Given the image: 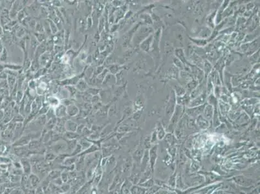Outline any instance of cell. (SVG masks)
<instances>
[{
  "label": "cell",
  "instance_id": "d6a6232c",
  "mask_svg": "<svg viewBox=\"0 0 260 194\" xmlns=\"http://www.w3.org/2000/svg\"><path fill=\"white\" fill-rule=\"evenodd\" d=\"M89 194H100L98 187L92 185L91 187V188H90Z\"/></svg>",
  "mask_w": 260,
  "mask_h": 194
},
{
  "label": "cell",
  "instance_id": "7dc6e473",
  "mask_svg": "<svg viewBox=\"0 0 260 194\" xmlns=\"http://www.w3.org/2000/svg\"><path fill=\"white\" fill-rule=\"evenodd\" d=\"M1 172H0V177H1Z\"/></svg>",
  "mask_w": 260,
  "mask_h": 194
},
{
  "label": "cell",
  "instance_id": "2e32d148",
  "mask_svg": "<svg viewBox=\"0 0 260 194\" xmlns=\"http://www.w3.org/2000/svg\"><path fill=\"white\" fill-rule=\"evenodd\" d=\"M47 102L48 103V105L51 106L53 108H56L57 106L60 104V100L58 98L54 96L49 97L47 98Z\"/></svg>",
  "mask_w": 260,
  "mask_h": 194
},
{
  "label": "cell",
  "instance_id": "e575fe53",
  "mask_svg": "<svg viewBox=\"0 0 260 194\" xmlns=\"http://www.w3.org/2000/svg\"><path fill=\"white\" fill-rule=\"evenodd\" d=\"M82 98L85 102H90V101H91V99H92L91 95H89V93H87V92L84 95V96H82Z\"/></svg>",
  "mask_w": 260,
  "mask_h": 194
},
{
  "label": "cell",
  "instance_id": "ac0fdd59",
  "mask_svg": "<svg viewBox=\"0 0 260 194\" xmlns=\"http://www.w3.org/2000/svg\"><path fill=\"white\" fill-rule=\"evenodd\" d=\"M3 65H4V68L8 69V70L13 71H19L21 69V65H16V64H8L7 63V64H5Z\"/></svg>",
  "mask_w": 260,
  "mask_h": 194
},
{
  "label": "cell",
  "instance_id": "5b68a950",
  "mask_svg": "<svg viewBox=\"0 0 260 194\" xmlns=\"http://www.w3.org/2000/svg\"><path fill=\"white\" fill-rule=\"evenodd\" d=\"M75 170L78 172H82L85 168V156H78L77 160L74 164Z\"/></svg>",
  "mask_w": 260,
  "mask_h": 194
},
{
  "label": "cell",
  "instance_id": "f6af8a7d",
  "mask_svg": "<svg viewBox=\"0 0 260 194\" xmlns=\"http://www.w3.org/2000/svg\"><path fill=\"white\" fill-rule=\"evenodd\" d=\"M90 188H89V189H87V190H86L84 191V192H82V193H80V194H89V190H90Z\"/></svg>",
  "mask_w": 260,
  "mask_h": 194
},
{
  "label": "cell",
  "instance_id": "d6986e66",
  "mask_svg": "<svg viewBox=\"0 0 260 194\" xmlns=\"http://www.w3.org/2000/svg\"><path fill=\"white\" fill-rule=\"evenodd\" d=\"M83 151V149H82V146H80L78 143V144L76 145V147H75V148L74 149V150L73 151V152H72L70 155V156H78L80 153H81Z\"/></svg>",
  "mask_w": 260,
  "mask_h": 194
},
{
  "label": "cell",
  "instance_id": "b9f144b4",
  "mask_svg": "<svg viewBox=\"0 0 260 194\" xmlns=\"http://www.w3.org/2000/svg\"><path fill=\"white\" fill-rule=\"evenodd\" d=\"M87 25L89 27H91L93 25V20L90 16L87 18Z\"/></svg>",
  "mask_w": 260,
  "mask_h": 194
},
{
  "label": "cell",
  "instance_id": "bcb514c9",
  "mask_svg": "<svg viewBox=\"0 0 260 194\" xmlns=\"http://www.w3.org/2000/svg\"><path fill=\"white\" fill-rule=\"evenodd\" d=\"M4 65H1V64H0V73L1 72H3V70L4 69Z\"/></svg>",
  "mask_w": 260,
  "mask_h": 194
},
{
  "label": "cell",
  "instance_id": "f1b7e54d",
  "mask_svg": "<svg viewBox=\"0 0 260 194\" xmlns=\"http://www.w3.org/2000/svg\"><path fill=\"white\" fill-rule=\"evenodd\" d=\"M35 29H36V31L37 33H44V25H43L40 22H38L36 23Z\"/></svg>",
  "mask_w": 260,
  "mask_h": 194
},
{
  "label": "cell",
  "instance_id": "e0dca14e",
  "mask_svg": "<svg viewBox=\"0 0 260 194\" xmlns=\"http://www.w3.org/2000/svg\"><path fill=\"white\" fill-rule=\"evenodd\" d=\"M50 57V54L49 52H45L42 55L40 56V64H42L43 65H45L47 64V63L49 62V59Z\"/></svg>",
  "mask_w": 260,
  "mask_h": 194
},
{
  "label": "cell",
  "instance_id": "c3c4849f",
  "mask_svg": "<svg viewBox=\"0 0 260 194\" xmlns=\"http://www.w3.org/2000/svg\"><path fill=\"white\" fill-rule=\"evenodd\" d=\"M128 194H131V193H128Z\"/></svg>",
  "mask_w": 260,
  "mask_h": 194
},
{
  "label": "cell",
  "instance_id": "d4e9b609",
  "mask_svg": "<svg viewBox=\"0 0 260 194\" xmlns=\"http://www.w3.org/2000/svg\"><path fill=\"white\" fill-rule=\"evenodd\" d=\"M156 151H155L154 149H152L151 153H150V161L151 163V168H154L155 160H156Z\"/></svg>",
  "mask_w": 260,
  "mask_h": 194
},
{
  "label": "cell",
  "instance_id": "4dcf8cb0",
  "mask_svg": "<svg viewBox=\"0 0 260 194\" xmlns=\"http://www.w3.org/2000/svg\"><path fill=\"white\" fill-rule=\"evenodd\" d=\"M23 193H24L23 190L21 189V188L20 187H19L13 188L10 194H23Z\"/></svg>",
  "mask_w": 260,
  "mask_h": 194
},
{
  "label": "cell",
  "instance_id": "484cf974",
  "mask_svg": "<svg viewBox=\"0 0 260 194\" xmlns=\"http://www.w3.org/2000/svg\"><path fill=\"white\" fill-rule=\"evenodd\" d=\"M60 178L62 180V181L63 183H67L69 182V174L68 172L66 171H62L61 172V174L60 175Z\"/></svg>",
  "mask_w": 260,
  "mask_h": 194
},
{
  "label": "cell",
  "instance_id": "1f68e13d",
  "mask_svg": "<svg viewBox=\"0 0 260 194\" xmlns=\"http://www.w3.org/2000/svg\"><path fill=\"white\" fill-rule=\"evenodd\" d=\"M66 88H67V89H68V91L69 93V94H70L71 97L74 96V95L76 94V93L77 91L76 88H75L74 87H73L72 86L66 87Z\"/></svg>",
  "mask_w": 260,
  "mask_h": 194
},
{
  "label": "cell",
  "instance_id": "74e56055",
  "mask_svg": "<svg viewBox=\"0 0 260 194\" xmlns=\"http://www.w3.org/2000/svg\"><path fill=\"white\" fill-rule=\"evenodd\" d=\"M7 50H6V49H3V52H2V54H1V58H0V59H1V61H5V60H6V59H7Z\"/></svg>",
  "mask_w": 260,
  "mask_h": 194
},
{
  "label": "cell",
  "instance_id": "8fae6325",
  "mask_svg": "<svg viewBox=\"0 0 260 194\" xmlns=\"http://www.w3.org/2000/svg\"><path fill=\"white\" fill-rule=\"evenodd\" d=\"M76 88L80 91L85 92L89 88V86H88V84L85 82V80L80 79V80L78 82V83L76 85Z\"/></svg>",
  "mask_w": 260,
  "mask_h": 194
},
{
  "label": "cell",
  "instance_id": "836d02e7",
  "mask_svg": "<svg viewBox=\"0 0 260 194\" xmlns=\"http://www.w3.org/2000/svg\"><path fill=\"white\" fill-rule=\"evenodd\" d=\"M18 19L19 21H23L25 19V12L24 10H21L20 12L18 13Z\"/></svg>",
  "mask_w": 260,
  "mask_h": 194
},
{
  "label": "cell",
  "instance_id": "f35d334b",
  "mask_svg": "<svg viewBox=\"0 0 260 194\" xmlns=\"http://www.w3.org/2000/svg\"><path fill=\"white\" fill-rule=\"evenodd\" d=\"M28 85H29V87H30V89H32V90H33V89L36 88V84L35 81L31 80L30 82H29Z\"/></svg>",
  "mask_w": 260,
  "mask_h": 194
},
{
  "label": "cell",
  "instance_id": "9c48e42d",
  "mask_svg": "<svg viewBox=\"0 0 260 194\" xmlns=\"http://www.w3.org/2000/svg\"><path fill=\"white\" fill-rule=\"evenodd\" d=\"M67 108V114L68 116H70V117H73V116H76L79 113V110L76 106L73 104H71L68 106Z\"/></svg>",
  "mask_w": 260,
  "mask_h": 194
},
{
  "label": "cell",
  "instance_id": "ffe728a7",
  "mask_svg": "<svg viewBox=\"0 0 260 194\" xmlns=\"http://www.w3.org/2000/svg\"><path fill=\"white\" fill-rule=\"evenodd\" d=\"M71 184H69V182L63 183V184H62V186H61V187H60V193H68L69 191L71 190Z\"/></svg>",
  "mask_w": 260,
  "mask_h": 194
},
{
  "label": "cell",
  "instance_id": "4316f807",
  "mask_svg": "<svg viewBox=\"0 0 260 194\" xmlns=\"http://www.w3.org/2000/svg\"><path fill=\"white\" fill-rule=\"evenodd\" d=\"M34 37H35L38 42H42V43L44 42L45 38H46V36H45L44 33H35L34 34Z\"/></svg>",
  "mask_w": 260,
  "mask_h": 194
},
{
  "label": "cell",
  "instance_id": "8992f818",
  "mask_svg": "<svg viewBox=\"0 0 260 194\" xmlns=\"http://www.w3.org/2000/svg\"><path fill=\"white\" fill-rule=\"evenodd\" d=\"M61 172L62 171L61 169H53L48 173L46 177L48 179H49L50 181H52V180L57 179L58 177H60Z\"/></svg>",
  "mask_w": 260,
  "mask_h": 194
},
{
  "label": "cell",
  "instance_id": "ab89813d",
  "mask_svg": "<svg viewBox=\"0 0 260 194\" xmlns=\"http://www.w3.org/2000/svg\"><path fill=\"white\" fill-rule=\"evenodd\" d=\"M98 27H99V31L100 32L102 31V29L104 27V18L102 16L100 17V20H99Z\"/></svg>",
  "mask_w": 260,
  "mask_h": 194
},
{
  "label": "cell",
  "instance_id": "ee69618b",
  "mask_svg": "<svg viewBox=\"0 0 260 194\" xmlns=\"http://www.w3.org/2000/svg\"><path fill=\"white\" fill-rule=\"evenodd\" d=\"M12 189H13V188H5V190L3 192V193L2 194H10V192H11V191H12Z\"/></svg>",
  "mask_w": 260,
  "mask_h": 194
},
{
  "label": "cell",
  "instance_id": "5bb4252c",
  "mask_svg": "<svg viewBox=\"0 0 260 194\" xmlns=\"http://www.w3.org/2000/svg\"><path fill=\"white\" fill-rule=\"evenodd\" d=\"M44 161L47 163H52L55 161V158L56 157V155L52 151L49 150L46 151V152L44 154Z\"/></svg>",
  "mask_w": 260,
  "mask_h": 194
},
{
  "label": "cell",
  "instance_id": "52a82bcc",
  "mask_svg": "<svg viewBox=\"0 0 260 194\" xmlns=\"http://www.w3.org/2000/svg\"><path fill=\"white\" fill-rule=\"evenodd\" d=\"M78 124L71 120H67L65 122V129L66 131L76 132Z\"/></svg>",
  "mask_w": 260,
  "mask_h": 194
},
{
  "label": "cell",
  "instance_id": "83f0119b",
  "mask_svg": "<svg viewBox=\"0 0 260 194\" xmlns=\"http://www.w3.org/2000/svg\"><path fill=\"white\" fill-rule=\"evenodd\" d=\"M35 60H33V62L31 63V69H32V71H37L38 69L39 68V65L40 63L38 60H36V59H34Z\"/></svg>",
  "mask_w": 260,
  "mask_h": 194
},
{
  "label": "cell",
  "instance_id": "f546056e",
  "mask_svg": "<svg viewBox=\"0 0 260 194\" xmlns=\"http://www.w3.org/2000/svg\"><path fill=\"white\" fill-rule=\"evenodd\" d=\"M51 183L54 185L56 186V187H60L61 186H62V184H63L62 180H61L60 177H58V178H57V179L52 180Z\"/></svg>",
  "mask_w": 260,
  "mask_h": 194
},
{
  "label": "cell",
  "instance_id": "60d3db41",
  "mask_svg": "<svg viewBox=\"0 0 260 194\" xmlns=\"http://www.w3.org/2000/svg\"><path fill=\"white\" fill-rule=\"evenodd\" d=\"M35 194H44V190L41 186H39L38 187L35 188Z\"/></svg>",
  "mask_w": 260,
  "mask_h": 194
},
{
  "label": "cell",
  "instance_id": "cb8c5ba5",
  "mask_svg": "<svg viewBox=\"0 0 260 194\" xmlns=\"http://www.w3.org/2000/svg\"><path fill=\"white\" fill-rule=\"evenodd\" d=\"M48 22L49 23V26L50 28V30L53 34H56L58 32V27L56 25L55 22L52 21L51 20H47Z\"/></svg>",
  "mask_w": 260,
  "mask_h": 194
},
{
  "label": "cell",
  "instance_id": "7bdbcfd3",
  "mask_svg": "<svg viewBox=\"0 0 260 194\" xmlns=\"http://www.w3.org/2000/svg\"><path fill=\"white\" fill-rule=\"evenodd\" d=\"M6 188L5 184H0V194H2Z\"/></svg>",
  "mask_w": 260,
  "mask_h": 194
},
{
  "label": "cell",
  "instance_id": "7a4b0ae2",
  "mask_svg": "<svg viewBox=\"0 0 260 194\" xmlns=\"http://www.w3.org/2000/svg\"><path fill=\"white\" fill-rule=\"evenodd\" d=\"M21 169L24 175L29 176L32 174V164L29 158H22L20 159Z\"/></svg>",
  "mask_w": 260,
  "mask_h": 194
},
{
  "label": "cell",
  "instance_id": "30bf717a",
  "mask_svg": "<svg viewBox=\"0 0 260 194\" xmlns=\"http://www.w3.org/2000/svg\"><path fill=\"white\" fill-rule=\"evenodd\" d=\"M67 144V146H68V149H67V153L70 154L73 152L74 149L76 147V145L78 144V140H65Z\"/></svg>",
  "mask_w": 260,
  "mask_h": 194
},
{
  "label": "cell",
  "instance_id": "7402d4cb",
  "mask_svg": "<svg viewBox=\"0 0 260 194\" xmlns=\"http://www.w3.org/2000/svg\"><path fill=\"white\" fill-rule=\"evenodd\" d=\"M86 92L91 95V96H95V95H98L99 93H100V89L96 88V87H89Z\"/></svg>",
  "mask_w": 260,
  "mask_h": 194
},
{
  "label": "cell",
  "instance_id": "44dd1931",
  "mask_svg": "<svg viewBox=\"0 0 260 194\" xmlns=\"http://www.w3.org/2000/svg\"><path fill=\"white\" fill-rule=\"evenodd\" d=\"M21 176L11 174L9 177V181L13 183H20Z\"/></svg>",
  "mask_w": 260,
  "mask_h": 194
},
{
  "label": "cell",
  "instance_id": "6da1fadb",
  "mask_svg": "<svg viewBox=\"0 0 260 194\" xmlns=\"http://www.w3.org/2000/svg\"><path fill=\"white\" fill-rule=\"evenodd\" d=\"M67 149H68V146H67L66 142L64 139H61L57 142L53 143L49 148H47V150L52 151L56 155H59V154L66 153Z\"/></svg>",
  "mask_w": 260,
  "mask_h": 194
},
{
  "label": "cell",
  "instance_id": "603a6c76",
  "mask_svg": "<svg viewBox=\"0 0 260 194\" xmlns=\"http://www.w3.org/2000/svg\"><path fill=\"white\" fill-rule=\"evenodd\" d=\"M16 80L15 76L12 75H8V84H9V87L11 88V89L13 88L14 86L16 85Z\"/></svg>",
  "mask_w": 260,
  "mask_h": 194
},
{
  "label": "cell",
  "instance_id": "4fadbf2b",
  "mask_svg": "<svg viewBox=\"0 0 260 194\" xmlns=\"http://www.w3.org/2000/svg\"><path fill=\"white\" fill-rule=\"evenodd\" d=\"M64 140H78L80 137V135L76 132L66 131L63 134Z\"/></svg>",
  "mask_w": 260,
  "mask_h": 194
},
{
  "label": "cell",
  "instance_id": "ba28073f",
  "mask_svg": "<svg viewBox=\"0 0 260 194\" xmlns=\"http://www.w3.org/2000/svg\"><path fill=\"white\" fill-rule=\"evenodd\" d=\"M78 143L82 146L83 151L87 150V149L89 148L93 144V143H91V142L89 139L84 137H80L78 139Z\"/></svg>",
  "mask_w": 260,
  "mask_h": 194
},
{
  "label": "cell",
  "instance_id": "7c38bea8",
  "mask_svg": "<svg viewBox=\"0 0 260 194\" xmlns=\"http://www.w3.org/2000/svg\"><path fill=\"white\" fill-rule=\"evenodd\" d=\"M99 150H100V147H99L98 145H96L95 144H93L89 148L87 149V150H85V151H83L78 156L86 155H88V154L95 153V152H96V151H98Z\"/></svg>",
  "mask_w": 260,
  "mask_h": 194
},
{
  "label": "cell",
  "instance_id": "9a60e30c",
  "mask_svg": "<svg viewBox=\"0 0 260 194\" xmlns=\"http://www.w3.org/2000/svg\"><path fill=\"white\" fill-rule=\"evenodd\" d=\"M78 156H70L68 157L61 164V166H69L71 165H74L77 160Z\"/></svg>",
  "mask_w": 260,
  "mask_h": 194
},
{
  "label": "cell",
  "instance_id": "8d00e7d4",
  "mask_svg": "<svg viewBox=\"0 0 260 194\" xmlns=\"http://www.w3.org/2000/svg\"><path fill=\"white\" fill-rule=\"evenodd\" d=\"M23 95V93L22 91H21V90L18 92V93L16 94V98L18 103H19V102H20L21 99H22Z\"/></svg>",
  "mask_w": 260,
  "mask_h": 194
},
{
  "label": "cell",
  "instance_id": "d590c367",
  "mask_svg": "<svg viewBox=\"0 0 260 194\" xmlns=\"http://www.w3.org/2000/svg\"><path fill=\"white\" fill-rule=\"evenodd\" d=\"M85 127V125H84V124H80V125H78V127H77V129H76V132L79 135H81L82 133V131H83V129H84V128Z\"/></svg>",
  "mask_w": 260,
  "mask_h": 194
},
{
  "label": "cell",
  "instance_id": "277c9868",
  "mask_svg": "<svg viewBox=\"0 0 260 194\" xmlns=\"http://www.w3.org/2000/svg\"><path fill=\"white\" fill-rule=\"evenodd\" d=\"M29 179L32 188L35 189L40 185L41 179L37 175L33 174V173H32L31 175H29Z\"/></svg>",
  "mask_w": 260,
  "mask_h": 194
},
{
  "label": "cell",
  "instance_id": "3957f363",
  "mask_svg": "<svg viewBox=\"0 0 260 194\" xmlns=\"http://www.w3.org/2000/svg\"><path fill=\"white\" fill-rule=\"evenodd\" d=\"M55 113L56 117L57 118H63L68 116L67 114V108L60 103V105L55 108Z\"/></svg>",
  "mask_w": 260,
  "mask_h": 194
}]
</instances>
